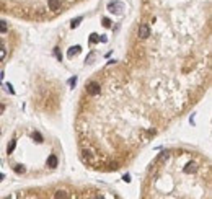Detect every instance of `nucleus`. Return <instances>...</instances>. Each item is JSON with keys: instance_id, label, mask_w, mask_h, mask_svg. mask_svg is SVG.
<instances>
[{"instance_id": "1", "label": "nucleus", "mask_w": 212, "mask_h": 199, "mask_svg": "<svg viewBox=\"0 0 212 199\" xmlns=\"http://www.w3.org/2000/svg\"><path fill=\"white\" fill-rule=\"evenodd\" d=\"M108 10H110L111 13H122L124 4H121V2H111V4L108 5Z\"/></svg>"}, {"instance_id": "2", "label": "nucleus", "mask_w": 212, "mask_h": 199, "mask_svg": "<svg viewBox=\"0 0 212 199\" xmlns=\"http://www.w3.org/2000/svg\"><path fill=\"white\" fill-rule=\"evenodd\" d=\"M87 92H88V95H91V96L100 95V83H96V82H91V83H88Z\"/></svg>"}, {"instance_id": "3", "label": "nucleus", "mask_w": 212, "mask_h": 199, "mask_svg": "<svg viewBox=\"0 0 212 199\" xmlns=\"http://www.w3.org/2000/svg\"><path fill=\"white\" fill-rule=\"evenodd\" d=\"M139 36H140V39H147L148 36H150V28H148L147 25H140L139 26Z\"/></svg>"}, {"instance_id": "4", "label": "nucleus", "mask_w": 212, "mask_h": 199, "mask_svg": "<svg viewBox=\"0 0 212 199\" xmlns=\"http://www.w3.org/2000/svg\"><path fill=\"white\" fill-rule=\"evenodd\" d=\"M47 7H49V10H52V12H57V10L61 8V0H47Z\"/></svg>"}, {"instance_id": "5", "label": "nucleus", "mask_w": 212, "mask_h": 199, "mask_svg": "<svg viewBox=\"0 0 212 199\" xmlns=\"http://www.w3.org/2000/svg\"><path fill=\"white\" fill-rule=\"evenodd\" d=\"M47 165H49L51 168H56V167H57V158H56V155H51V157L47 158Z\"/></svg>"}, {"instance_id": "6", "label": "nucleus", "mask_w": 212, "mask_h": 199, "mask_svg": "<svg viewBox=\"0 0 212 199\" xmlns=\"http://www.w3.org/2000/svg\"><path fill=\"white\" fill-rule=\"evenodd\" d=\"M80 52V46H75V47H72V49L69 51V57H73L75 54H78Z\"/></svg>"}, {"instance_id": "7", "label": "nucleus", "mask_w": 212, "mask_h": 199, "mask_svg": "<svg viewBox=\"0 0 212 199\" xmlns=\"http://www.w3.org/2000/svg\"><path fill=\"white\" fill-rule=\"evenodd\" d=\"M7 30H8L7 23H5V21H0V33H7Z\"/></svg>"}, {"instance_id": "8", "label": "nucleus", "mask_w": 212, "mask_h": 199, "mask_svg": "<svg viewBox=\"0 0 212 199\" xmlns=\"http://www.w3.org/2000/svg\"><path fill=\"white\" fill-rule=\"evenodd\" d=\"M15 145H16V142H15V140H11V142H10V145H8V149H7V152L11 153V152H13V149H15Z\"/></svg>"}, {"instance_id": "9", "label": "nucleus", "mask_w": 212, "mask_h": 199, "mask_svg": "<svg viewBox=\"0 0 212 199\" xmlns=\"http://www.w3.org/2000/svg\"><path fill=\"white\" fill-rule=\"evenodd\" d=\"M15 171H16V173H25V167H21V165H16V167H15Z\"/></svg>"}, {"instance_id": "10", "label": "nucleus", "mask_w": 212, "mask_h": 199, "mask_svg": "<svg viewBox=\"0 0 212 199\" xmlns=\"http://www.w3.org/2000/svg\"><path fill=\"white\" fill-rule=\"evenodd\" d=\"M33 137L36 139L38 142H41V140H42V137H41V134H39V132H34V134H33Z\"/></svg>"}, {"instance_id": "11", "label": "nucleus", "mask_w": 212, "mask_h": 199, "mask_svg": "<svg viewBox=\"0 0 212 199\" xmlns=\"http://www.w3.org/2000/svg\"><path fill=\"white\" fill-rule=\"evenodd\" d=\"M5 54H7V51H5L4 47H0V61H2V59L5 57Z\"/></svg>"}, {"instance_id": "12", "label": "nucleus", "mask_w": 212, "mask_h": 199, "mask_svg": "<svg viewBox=\"0 0 212 199\" xmlns=\"http://www.w3.org/2000/svg\"><path fill=\"white\" fill-rule=\"evenodd\" d=\"M80 21H82V18H77L75 21H72V28H77V26H78V23H80Z\"/></svg>"}, {"instance_id": "13", "label": "nucleus", "mask_w": 212, "mask_h": 199, "mask_svg": "<svg viewBox=\"0 0 212 199\" xmlns=\"http://www.w3.org/2000/svg\"><path fill=\"white\" fill-rule=\"evenodd\" d=\"M54 52H56V57L59 59V61H61V59H62V54L59 52V49H57V47H56V49H54Z\"/></svg>"}, {"instance_id": "14", "label": "nucleus", "mask_w": 212, "mask_h": 199, "mask_svg": "<svg viewBox=\"0 0 212 199\" xmlns=\"http://www.w3.org/2000/svg\"><path fill=\"white\" fill-rule=\"evenodd\" d=\"M96 41H100V38H96V35H93L90 38V42H96Z\"/></svg>"}, {"instance_id": "15", "label": "nucleus", "mask_w": 212, "mask_h": 199, "mask_svg": "<svg viewBox=\"0 0 212 199\" xmlns=\"http://www.w3.org/2000/svg\"><path fill=\"white\" fill-rule=\"evenodd\" d=\"M57 198H67V194H65V193H57Z\"/></svg>"}, {"instance_id": "16", "label": "nucleus", "mask_w": 212, "mask_h": 199, "mask_svg": "<svg viewBox=\"0 0 212 199\" xmlns=\"http://www.w3.org/2000/svg\"><path fill=\"white\" fill-rule=\"evenodd\" d=\"M103 23H105V26H110V20L105 18V20H103Z\"/></svg>"}, {"instance_id": "17", "label": "nucleus", "mask_w": 212, "mask_h": 199, "mask_svg": "<svg viewBox=\"0 0 212 199\" xmlns=\"http://www.w3.org/2000/svg\"><path fill=\"white\" fill-rule=\"evenodd\" d=\"M100 41H101V42H106V41H108V38H106V36H101V38H100Z\"/></svg>"}, {"instance_id": "18", "label": "nucleus", "mask_w": 212, "mask_h": 199, "mask_svg": "<svg viewBox=\"0 0 212 199\" xmlns=\"http://www.w3.org/2000/svg\"><path fill=\"white\" fill-rule=\"evenodd\" d=\"M4 109H5V108L2 106V104H0V113H4Z\"/></svg>"}, {"instance_id": "19", "label": "nucleus", "mask_w": 212, "mask_h": 199, "mask_svg": "<svg viewBox=\"0 0 212 199\" xmlns=\"http://www.w3.org/2000/svg\"><path fill=\"white\" fill-rule=\"evenodd\" d=\"M2 180H4V175H2V173H0V181H2Z\"/></svg>"}]
</instances>
